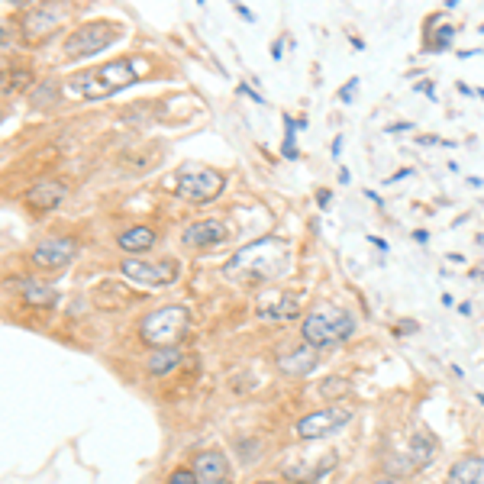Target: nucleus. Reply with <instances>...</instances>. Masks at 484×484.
Listing matches in <instances>:
<instances>
[{"label": "nucleus", "mask_w": 484, "mask_h": 484, "mask_svg": "<svg viewBox=\"0 0 484 484\" xmlns=\"http://www.w3.org/2000/svg\"><path fill=\"white\" fill-rule=\"evenodd\" d=\"M368 239L375 242V245H378V249H381V252H387V242H384V239H381V236H368Z\"/></svg>", "instance_id": "obj_30"}, {"label": "nucleus", "mask_w": 484, "mask_h": 484, "mask_svg": "<svg viewBox=\"0 0 484 484\" xmlns=\"http://www.w3.org/2000/svg\"><path fill=\"white\" fill-rule=\"evenodd\" d=\"M23 297L26 304H33V307H52L55 304V291L52 287H45V284H36V281H23Z\"/></svg>", "instance_id": "obj_21"}, {"label": "nucleus", "mask_w": 484, "mask_h": 484, "mask_svg": "<svg viewBox=\"0 0 484 484\" xmlns=\"http://www.w3.org/2000/svg\"><path fill=\"white\" fill-rule=\"evenodd\" d=\"M78 255V242L68 239V236H49V239L36 242V249L29 252V262L36 268H45V271H59L68 262Z\"/></svg>", "instance_id": "obj_8"}, {"label": "nucleus", "mask_w": 484, "mask_h": 484, "mask_svg": "<svg viewBox=\"0 0 484 484\" xmlns=\"http://www.w3.org/2000/svg\"><path fill=\"white\" fill-rule=\"evenodd\" d=\"M29 87H33V71L29 68H7V71H0V97L29 91Z\"/></svg>", "instance_id": "obj_19"}, {"label": "nucleus", "mask_w": 484, "mask_h": 484, "mask_svg": "<svg viewBox=\"0 0 484 484\" xmlns=\"http://www.w3.org/2000/svg\"><path fill=\"white\" fill-rule=\"evenodd\" d=\"M355 326H359L355 313L329 307V310L307 313V317H304V326H301V336H304V346L323 352V349H329V346L346 343V339L355 333Z\"/></svg>", "instance_id": "obj_2"}, {"label": "nucleus", "mask_w": 484, "mask_h": 484, "mask_svg": "<svg viewBox=\"0 0 484 484\" xmlns=\"http://www.w3.org/2000/svg\"><path fill=\"white\" fill-rule=\"evenodd\" d=\"M478 404H481V407H484V394H478Z\"/></svg>", "instance_id": "obj_36"}, {"label": "nucleus", "mask_w": 484, "mask_h": 484, "mask_svg": "<svg viewBox=\"0 0 484 484\" xmlns=\"http://www.w3.org/2000/svg\"><path fill=\"white\" fill-rule=\"evenodd\" d=\"M452 36H455V26H443V29H439V36H436V49H449Z\"/></svg>", "instance_id": "obj_25"}, {"label": "nucleus", "mask_w": 484, "mask_h": 484, "mask_svg": "<svg viewBox=\"0 0 484 484\" xmlns=\"http://www.w3.org/2000/svg\"><path fill=\"white\" fill-rule=\"evenodd\" d=\"M133 81H136V62L120 59V62H107L101 68H87L81 75H71L62 91L68 97H78V101H101V97H110V94L129 87Z\"/></svg>", "instance_id": "obj_1"}, {"label": "nucleus", "mask_w": 484, "mask_h": 484, "mask_svg": "<svg viewBox=\"0 0 484 484\" xmlns=\"http://www.w3.org/2000/svg\"><path fill=\"white\" fill-rule=\"evenodd\" d=\"M352 391V381L349 378H326L323 384H320V397L323 401H339V397H346V394Z\"/></svg>", "instance_id": "obj_22"}, {"label": "nucleus", "mask_w": 484, "mask_h": 484, "mask_svg": "<svg viewBox=\"0 0 484 484\" xmlns=\"http://www.w3.org/2000/svg\"><path fill=\"white\" fill-rule=\"evenodd\" d=\"M404 129H413V123H394V126H387V133H404Z\"/></svg>", "instance_id": "obj_29"}, {"label": "nucleus", "mask_w": 484, "mask_h": 484, "mask_svg": "<svg viewBox=\"0 0 484 484\" xmlns=\"http://www.w3.org/2000/svg\"><path fill=\"white\" fill-rule=\"evenodd\" d=\"M223 187H226V178L220 175L217 168H207V165H191L175 178L178 197H184L191 204H210L213 197L223 194Z\"/></svg>", "instance_id": "obj_4"}, {"label": "nucleus", "mask_w": 484, "mask_h": 484, "mask_svg": "<svg viewBox=\"0 0 484 484\" xmlns=\"http://www.w3.org/2000/svg\"><path fill=\"white\" fill-rule=\"evenodd\" d=\"M413 239H417V242H429V233H426V229H417V233H413Z\"/></svg>", "instance_id": "obj_33"}, {"label": "nucleus", "mask_w": 484, "mask_h": 484, "mask_svg": "<svg viewBox=\"0 0 484 484\" xmlns=\"http://www.w3.org/2000/svg\"><path fill=\"white\" fill-rule=\"evenodd\" d=\"M339 181H343V184H349V181H352V175L346 171V168H339Z\"/></svg>", "instance_id": "obj_34"}, {"label": "nucleus", "mask_w": 484, "mask_h": 484, "mask_svg": "<svg viewBox=\"0 0 484 484\" xmlns=\"http://www.w3.org/2000/svg\"><path fill=\"white\" fill-rule=\"evenodd\" d=\"M481 33H484V26H481Z\"/></svg>", "instance_id": "obj_40"}, {"label": "nucleus", "mask_w": 484, "mask_h": 484, "mask_svg": "<svg viewBox=\"0 0 484 484\" xmlns=\"http://www.w3.org/2000/svg\"><path fill=\"white\" fill-rule=\"evenodd\" d=\"M436 455H439V443H436V436H429V433H417L407 443V462L413 468L433 465Z\"/></svg>", "instance_id": "obj_16"}, {"label": "nucleus", "mask_w": 484, "mask_h": 484, "mask_svg": "<svg viewBox=\"0 0 484 484\" xmlns=\"http://www.w3.org/2000/svg\"><path fill=\"white\" fill-rule=\"evenodd\" d=\"M339 152H343V136H336V142H333V155L339 159Z\"/></svg>", "instance_id": "obj_32"}, {"label": "nucleus", "mask_w": 484, "mask_h": 484, "mask_svg": "<svg viewBox=\"0 0 484 484\" xmlns=\"http://www.w3.org/2000/svg\"><path fill=\"white\" fill-rule=\"evenodd\" d=\"M255 484H278V481H255Z\"/></svg>", "instance_id": "obj_37"}, {"label": "nucleus", "mask_w": 484, "mask_h": 484, "mask_svg": "<svg viewBox=\"0 0 484 484\" xmlns=\"http://www.w3.org/2000/svg\"><path fill=\"white\" fill-rule=\"evenodd\" d=\"M478 97H484V87H481V91H478Z\"/></svg>", "instance_id": "obj_38"}, {"label": "nucleus", "mask_w": 484, "mask_h": 484, "mask_svg": "<svg viewBox=\"0 0 484 484\" xmlns=\"http://www.w3.org/2000/svg\"><path fill=\"white\" fill-rule=\"evenodd\" d=\"M268 239H259L252 242V245H245V249H239L229 259V271H249L252 278H268V275H278V268H281L284 259H262V252H265Z\"/></svg>", "instance_id": "obj_9"}, {"label": "nucleus", "mask_w": 484, "mask_h": 484, "mask_svg": "<svg viewBox=\"0 0 484 484\" xmlns=\"http://www.w3.org/2000/svg\"><path fill=\"white\" fill-rule=\"evenodd\" d=\"M65 191H68L65 181H59V178H42V181H36L23 194V204L29 210H36V213H45V210H55L65 201Z\"/></svg>", "instance_id": "obj_11"}, {"label": "nucleus", "mask_w": 484, "mask_h": 484, "mask_svg": "<svg viewBox=\"0 0 484 484\" xmlns=\"http://www.w3.org/2000/svg\"><path fill=\"white\" fill-rule=\"evenodd\" d=\"M155 239H159V236H155V229H149V226H129V229H126V233H120V249L123 252H149L152 245H155Z\"/></svg>", "instance_id": "obj_18"}, {"label": "nucleus", "mask_w": 484, "mask_h": 484, "mask_svg": "<svg viewBox=\"0 0 484 484\" xmlns=\"http://www.w3.org/2000/svg\"><path fill=\"white\" fill-rule=\"evenodd\" d=\"M187 326H191V313L184 307H162L142 320L139 333L155 349H178V343L187 333Z\"/></svg>", "instance_id": "obj_3"}, {"label": "nucleus", "mask_w": 484, "mask_h": 484, "mask_svg": "<svg viewBox=\"0 0 484 484\" xmlns=\"http://www.w3.org/2000/svg\"><path fill=\"white\" fill-rule=\"evenodd\" d=\"M371 484H397L394 478H378V481H371Z\"/></svg>", "instance_id": "obj_35"}, {"label": "nucleus", "mask_w": 484, "mask_h": 484, "mask_svg": "<svg viewBox=\"0 0 484 484\" xmlns=\"http://www.w3.org/2000/svg\"><path fill=\"white\" fill-rule=\"evenodd\" d=\"M220 484H233V481H229V478H226V481H220Z\"/></svg>", "instance_id": "obj_39"}, {"label": "nucleus", "mask_w": 484, "mask_h": 484, "mask_svg": "<svg viewBox=\"0 0 484 484\" xmlns=\"http://www.w3.org/2000/svg\"><path fill=\"white\" fill-rule=\"evenodd\" d=\"M317 204H320V210H329V204H333V191L320 187V191H317Z\"/></svg>", "instance_id": "obj_26"}, {"label": "nucleus", "mask_w": 484, "mask_h": 484, "mask_svg": "<svg viewBox=\"0 0 484 484\" xmlns=\"http://www.w3.org/2000/svg\"><path fill=\"white\" fill-rule=\"evenodd\" d=\"M236 13H239L242 20H249V23H255V13H252L249 7H242V3H236Z\"/></svg>", "instance_id": "obj_27"}, {"label": "nucleus", "mask_w": 484, "mask_h": 484, "mask_svg": "<svg viewBox=\"0 0 484 484\" xmlns=\"http://www.w3.org/2000/svg\"><path fill=\"white\" fill-rule=\"evenodd\" d=\"M120 39V29L113 23H87L78 26L75 33L65 39V59L78 62V59H91L97 52L110 49Z\"/></svg>", "instance_id": "obj_5"}, {"label": "nucleus", "mask_w": 484, "mask_h": 484, "mask_svg": "<svg viewBox=\"0 0 484 484\" xmlns=\"http://www.w3.org/2000/svg\"><path fill=\"white\" fill-rule=\"evenodd\" d=\"M149 375H168V371H175L181 365V352L178 349H155L149 355Z\"/></svg>", "instance_id": "obj_20"}, {"label": "nucleus", "mask_w": 484, "mask_h": 484, "mask_svg": "<svg viewBox=\"0 0 484 484\" xmlns=\"http://www.w3.org/2000/svg\"><path fill=\"white\" fill-rule=\"evenodd\" d=\"M352 423V410L346 407H320L313 410V413H307V417L297 420V436H301L304 443H313V439H326V436L339 433L343 426Z\"/></svg>", "instance_id": "obj_6"}, {"label": "nucleus", "mask_w": 484, "mask_h": 484, "mask_svg": "<svg viewBox=\"0 0 484 484\" xmlns=\"http://www.w3.org/2000/svg\"><path fill=\"white\" fill-rule=\"evenodd\" d=\"M226 455L217 449H207L201 452L197 459H194V475H197V481L201 484H220L226 481Z\"/></svg>", "instance_id": "obj_13"}, {"label": "nucleus", "mask_w": 484, "mask_h": 484, "mask_svg": "<svg viewBox=\"0 0 484 484\" xmlns=\"http://www.w3.org/2000/svg\"><path fill=\"white\" fill-rule=\"evenodd\" d=\"M123 278L136 284H145V287H162V284H171L178 278V262L171 259H152V262H142V259H126L123 265Z\"/></svg>", "instance_id": "obj_7"}, {"label": "nucleus", "mask_w": 484, "mask_h": 484, "mask_svg": "<svg viewBox=\"0 0 484 484\" xmlns=\"http://www.w3.org/2000/svg\"><path fill=\"white\" fill-rule=\"evenodd\" d=\"M317 359H320V352L301 343L294 352H287V355L278 359V368H281L284 375H310V371L317 368Z\"/></svg>", "instance_id": "obj_15"}, {"label": "nucleus", "mask_w": 484, "mask_h": 484, "mask_svg": "<svg viewBox=\"0 0 484 484\" xmlns=\"http://www.w3.org/2000/svg\"><path fill=\"white\" fill-rule=\"evenodd\" d=\"M262 320H278V323H287V320L301 317V301L287 291H265L259 294V304H255Z\"/></svg>", "instance_id": "obj_10"}, {"label": "nucleus", "mask_w": 484, "mask_h": 484, "mask_svg": "<svg viewBox=\"0 0 484 484\" xmlns=\"http://www.w3.org/2000/svg\"><path fill=\"white\" fill-rule=\"evenodd\" d=\"M229 239V226L223 220H197L184 229V242L191 245V249H213L220 242Z\"/></svg>", "instance_id": "obj_12"}, {"label": "nucleus", "mask_w": 484, "mask_h": 484, "mask_svg": "<svg viewBox=\"0 0 484 484\" xmlns=\"http://www.w3.org/2000/svg\"><path fill=\"white\" fill-rule=\"evenodd\" d=\"M59 20H62V13H55V10H33L29 17L23 20V29H26V39L29 42H36V39H42V36H49L55 26H59Z\"/></svg>", "instance_id": "obj_17"}, {"label": "nucleus", "mask_w": 484, "mask_h": 484, "mask_svg": "<svg viewBox=\"0 0 484 484\" xmlns=\"http://www.w3.org/2000/svg\"><path fill=\"white\" fill-rule=\"evenodd\" d=\"M165 484H197V475H194V468H175Z\"/></svg>", "instance_id": "obj_23"}, {"label": "nucleus", "mask_w": 484, "mask_h": 484, "mask_svg": "<svg viewBox=\"0 0 484 484\" xmlns=\"http://www.w3.org/2000/svg\"><path fill=\"white\" fill-rule=\"evenodd\" d=\"M459 313H462V317H471V304L462 301V304H459Z\"/></svg>", "instance_id": "obj_31"}, {"label": "nucleus", "mask_w": 484, "mask_h": 484, "mask_svg": "<svg viewBox=\"0 0 484 484\" xmlns=\"http://www.w3.org/2000/svg\"><path fill=\"white\" fill-rule=\"evenodd\" d=\"M359 94V78H349V81L343 84V91H339V101L343 104H352V97Z\"/></svg>", "instance_id": "obj_24"}, {"label": "nucleus", "mask_w": 484, "mask_h": 484, "mask_svg": "<svg viewBox=\"0 0 484 484\" xmlns=\"http://www.w3.org/2000/svg\"><path fill=\"white\" fill-rule=\"evenodd\" d=\"M446 484H484V459L481 455H462L449 468Z\"/></svg>", "instance_id": "obj_14"}, {"label": "nucleus", "mask_w": 484, "mask_h": 484, "mask_svg": "<svg viewBox=\"0 0 484 484\" xmlns=\"http://www.w3.org/2000/svg\"><path fill=\"white\" fill-rule=\"evenodd\" d=\"M281 52H284V42L281 39H275V42H271V59H281Z\"/></svg>", "instance_id": "obj_28"}]
</instances>
